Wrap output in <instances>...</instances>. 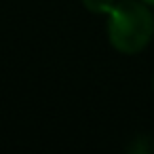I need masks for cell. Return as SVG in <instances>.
<instances>
[{"mask_svg": "<svg viewBox=\"0 0 154 154\" xmlns=\"http://www.w3.org/2000/svg\"><path fill=\"white\" fill-rule=\"evenodd\" d=\"M154 36V15L146 2L120 0L108 13V40L125 55L143 51Z\"/></svg>", "mask_w": 154, "mask_h": 154, "instance_id": "obj_1", "label": "cell"}, {"mask_svg": "<svg viewBox=\"0 0 154 154\" xmlns=\"http://www.w3.org/2000/svg\"><path fill=\"white\" fill-rule=\"evenodd\" d=\"M82 5L91 13H110V9L116 2H114V0H82Z\"/></svg>", "mask_w": 154, "mask_h": 154, "instance_id": "obj_2", "label": "cell"}, {"mask_svg": "<svg viewBox=\"0 0 154 154\" xmlns=\"http://www.w3.org/2000/svg\"><path fill=\"white\" fill-rule=\"evenodd\" d=\"M141 2H146V5H148V7H150V9H152V7H154V0H141Z\"/></svg>", "mask_w": 154, "mask_h": 154, "instance_id": "obj_3", "label": "cell"}]
</instances>
